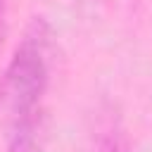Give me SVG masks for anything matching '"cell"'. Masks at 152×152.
I'll return each mask as SVG.
<instances>
[{
  "instance_id": "obj_1",
  "label": "cell",
  "mask_w": 152,
  "mask_h": 152,
  "mask_svg": "<svg viewBox=\"0 0 152 152\" xmlns=\"http://www.w3.org/2000/svg\"><path fill=\"white\" fill-rule=\"evenodd\" d=\"M50 26L36 19L0 78V100L10 107L7 152H43V100L50 83Z\"/></svg>"
},
{
  "instance_id": "obj_2",
  "label": "cell",
  "mask_w": 152,
  "mask_h": 152,
  "mask_svg": "<svg viewBox=\"0 0 152 152\" xmlns=\"http://www.w3.org/2000/svg\"><path fill=\"white\" fill-rule=\"evenodd\" d=\"M5 33V0H0V40Z\"/></svg>"
}]
</instances>
